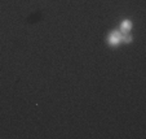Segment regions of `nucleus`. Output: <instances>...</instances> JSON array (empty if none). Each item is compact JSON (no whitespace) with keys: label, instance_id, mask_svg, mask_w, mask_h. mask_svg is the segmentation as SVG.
<instances>
[{"label":"nucleus","instance_id":"1","mask_svg":"<svg viewBox=\"0 0 146 139\" xmlns=\"http://www.w3.org/2000/svg\"><path fill=\"white\" fill-rule=\"evenodd\" d=\"M106 42L110 47H118L121 43V33L118 30H113L108 34V38H106Z\"/></svg>","mask_w":146,"mask_h":139},{"label":"nucleus","instance_id":"2","mask_svg":"<svg viewBox=\"0 0 146 139\" xmlns=\"http://www.w3.org/2000/svg\"><path fill=\"white\" fill-rule=\"evenodd\" d=\"M132 28H133L132 21L127 18V19H123V21H121L120 26H119V31H120L121 34H128L132 30Z\"/></svg>","mask_w":146,"mask_h":139},{"label":"nucleus","instance_id":"3","mask_svg":"<svg viewBox=\"0 0 146 139\" xmlns=\"http://www.w3.org/2000/svg\"><path fill=\"white\" fill-rule=\"evenodd\" d=\"M133 38L132 35H131L129 33L128 34H121V43H125V44H129V43H132Z\"/></svg>","mask_w":146,"mask_h":139}]
</instances>
